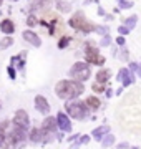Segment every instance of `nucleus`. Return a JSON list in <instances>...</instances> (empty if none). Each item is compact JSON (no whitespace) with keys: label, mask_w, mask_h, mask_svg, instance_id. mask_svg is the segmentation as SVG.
<instances>
[{"label":"nucleus","mask_w":141,"mask_h":149,"mask_svg":"<svg viewBox=\"0 0 141 149\" xmlns=\"http://www.w3.org/2000/svg\"><path fill=\"white\" fill-rule=\"evenodd\" d=\"M113 141H114V136H113V134H108V133H106V136H105V138H101L103 146H111V144H113Z\"/></svg>","instance_id":"17"},{"label":"nucleus","mask_w":141,"mask_h":149,"mask_svg":"<svg viewBox=\"0 0 141 149\" xmlns=\"http://www.w3.org/2000/svg\"><path fill=\"white\" fill-rule=\"evenodd\" d=\"M116 43H118V45H125V38L118 37V38H116Z\"/></svg>","instance_id":"27"},{"label":"nucleus","mask_w":141,"mask_h":149,"mask_svg":"<svg viewBox=\"0 0 141 149\" xmlns=\"http://www.w3.org/2000/svg\"><path fill=\"white\" fill-rule=\"evenodd\" d=\"M13 43V40H12V37H5V38H2V42H0V48H8Z\"/></svg>","instance_id":"18"},{"label":"nucleus","mask_w":141,"mask_h":149,"mask_svg":"<svg viewBox=\"0 0 141 149\" xmlns=\"http://www.w3.org/2000/svg\"><path fill=\"white\" fill-rule=\"evenodd\" d=\"M57 128H58V126H57V119H55L53 116L45 118V121L42 123V131L47 133V134H53Z\"/></svg>","instance_id":"8"},{"label":"nucleus","mask_w":141,"mask_h":149,"mask_svg":"<svg viewBox=\"0 0 141 149\" xmlns=\"http://www.w3.org/2000/svg\"><path fill=\"white\" fill-rule=\"evenodd\" d=\"M27 23L30 25V27H35V25H37V18H35L33 15H30L28 17V20H27Z\"/></svg>","instance_id":"23"},{"label":"nucleus","mask_w":141,"mask_h":149,"mask_svg":"<svg viewBox=\"0 0 141 149\" xmlns=\"http://www.w3.org/2000/svg\"><path fill=\"white\" fill-rule=\"evenodd\" d=\"M91 88H93V91H96V93H101V91H105L103 83H98V81H96V83H93Z\"/></svg>","instance_id":"20"},{"label":"nucleus","mask_w":141,"mask_h":149,"mask_svg":"<svg viewBox=\"0 0 141 149\" xmlns=\"http://www.w3.org/2000/svg\"><path fill=\"white\" fill-rule=\"evenodd\" d=\"M118 80L121 81V85H123V86H130L131 83H133V76L130 74V70H128V68H121V70H119Z\"/></svg>","instance_id":"11"},{"label":"nucleus","mask_w":141,"mask_h":149,"mask_svg":"<svg viewBox=\"0 0 141 149\" xmlns=\"http://www.w3.org/2000/svg\"><path fill=\"white\" fill-rule=\"evenodd\" d=\"M106 43H110V37H105L103 42H101V45H106Z\"/></svg>","instance_id":"29"},{"label":"nucleus","mask_w":141,"mask_h":149,"mask_svg":"<svg viewBox=\"0 0 141 149\" xmlns=\"http://www.w3.org/2000/svg\"><path fill=\"white\" fill-rule=\"evenodd\" d=\"M2 2H3V0H0V5H2Z\"/></svg>","instance_id":"31"},{"label":"nucleus","mask_w":141,"mask_h":149,"mask_svg":"<svg viewBox=\"0 0 141 149\" xmlns=\"http://www.w3.org/2000/svg\"><path fill=\"white\" fill-rule=\"evenodd\" d=\"M57 7H58L61 12H70L71 10V5L66 3V2H63V0H58V2H57Z\"/></svg>","instance_id":"16"},{"label":"nucleus","mask_w":141,"mask_h":149,"mask_svg":"<svg viewBox=\"0 0 141 149\" xmlns=\"http://www.w3.org/2000/svg\"><path fill=\"white\" fill-rule=\"evenodd\" d=\"M85 88H83L82 81H76V80H61L57 83L55 86V93L61 98V100H75L82 95Z\"/></svg>","instance_id":"1"},{"label":"nucleus","mask_w":141,"mask_h":149,"mask_svg":"<svg viewBox=\"0 0 141 149\" xmlns=\"http://www.w3.org/2000/svg\"><path fill=\"white\" fill-rule=\"evenodd\" d=\"M136 22H138V18L136 17H130V18H126V22H125V27H128L131 30V28L136 25Z\"/></svg>","instance_id":"19"},{"label":"nucleus","mask_w":141,"mask_h":149,"mask_svg":"<svg viewBox=\"0 0 141 149\" xmlns=\"http://www.w3.org/2000/svg\"><path fill=\"white\" fill-rule=\"evenodd\" d=\"M7 71H8V76H10L12 80H13V78L17 76V71L13 70V66H8V70H7Z\"/></svg>","instance_id":"24"},{"label":"nucleus","mask_w":141,"mask_h":149,"mask_svg":"<svg viewBox=\"0 0 141 149\" xmlns=\"http://www.w3.org/2000/svg\"><path fill=\"white\" fill-rule=\"evenodd\" d=\"M90 74H91L90 66H88V63H83V61H76L70 68V76L76 81H82V83L90 78Z\"/></svg>","instance_id":"3"},{"label":"nucleus","mask_w":141,"mask_h":149,"mask_svg":"<svg viewBox=\"0 0 141 149\" xmlns=\"http://www.w3.org/2000/svg\"><path fill=\"white\" fill-rule=\"evenodd\" d=\"M0 30L5 33V35H10V33L15 32V25H13V22H12V20H8V18H7V20L0 22Z\"/></svg>","instance_id":"12"},{"label":"nucleus","mask_w":141,"mask_h":149,"mask_svg":"<svg viewBox=\"0 0 141 149\" xmlns=\"http://www.w3.org/2000/svg\"><path fill=\"white\" fill-rule=\"evenodd\" d=\"M110 80V70H100L96 73V81L98 83H106Z\"/></svg>","instance_id":"13"},{"label":"nucleus","mask_w":141,"mask_h":149,"mask_svg":"<svg viewBox=\"0 0 141 149\" xmlns=\"http://www.w3.org/2000/svg\"><path fill=\"white\" fill-rule=\"evenodd\" d=\"M70 27L71 28H75V30H78V32H83V33H88V32H91L93 25L90 23V22H87V18H85V15H83L82 12H78V13H75V15L70 18Z\"/></svg>","instance_id":"4"},{"label":"nucleus","mask_w":141,"mask_h":149,"mask_svg":"<svg viewBox=\"0 0 141 149\" xmlns=\"http://www.w3.org/2000/svg\"><path fill=\"white\" fill-rule=\"evenodd\" d=\"M138 74L141 76V65H140V68H138Z\"/></svg>","instance_id":"30"},{"label":"nucleus","mask_w":141,"mask_h":149,"mask_svg":"<svg viewBox=\"0 0 141 149\" xmlns=\"http://www.w3.org/2000/svg\"><path fill=\"white\" fill-rule=\"evenodd\" d=\"M131 7V2H123L121 0V8H130Z\"/></svg>","instance_id":"26"},{"label":"nucleus","mask_w":141,"mask_h":149,"mask_svg":"<svg viewBox=\"0 0 141 149\" xmlns=\"http://www.w3.org/2000/svg\"><path fill=\"white\" fill-rule=\"evenodd\" d=\"M57 126H58L61 131H71V121L70 118L66 116L65 113H58V116H57Z\"/></svg>","instance_id":"7"},{"label":"nucleus","mask_w":141,"mask_h":149,"mask_svg":"<svg viewBox=\"0 0 141 149\" xmlns=\"http://www.w3.org/2000/svg\"><path fill=\"white\" fill-rule=\"evenodd\" d=\"M66 111L75 119H87L88 118V104L82 101H70L65 104Z\"/></svg>","instance_id":"2"},{"label":"nucleus","mask_w":141,"mask_h":149,"mask_svg":"<svg viewBox=\"0 0 141 149\" xmlns=\"http://www.w3.org/2000/svg\"><path fill=\"white\" fill-rule=\"evenodd\" d=\"M118 32L121 33V35H126V33L130 32V28H128V27H125V25H121V27L118 28Z\"/></svg>","instance_id":"25"},{"label":"nucleus","mask_w":141,"mask_h":149,"mask_svg":"<svg viewBox=\"0 0 141 149\" xmlns=\"http://www.w3.org/2000/svg\"><path fill=\"white\" fill-rule=\"evenodd\" d=\"M35 108H37V111L42 113V114H48L50 113V104L47 103V100H45L42 95H38L37 98H35Z\"/></svg>","instance_id":"9"},{"label":"nucleus","mask_w":141,"mask_h":149,"mask_svg":"<svg viewBox=\"0 0 141 149\" xmlns=\"http://www.w3.org/2000/svg\"><path fill=\"white\" fill-rule=\"evenodd\" d=\"M85 60H87L88 63H93V65H103L105 63V58L98 53L96 48H93V47L87 48V52H85Z\"/></svg>","instance_id":"5"},{"label":"nucleus","mask_w":141,"mask_h":149,"mask_svg":"<svg viewBox=\"0 0 141 149\" xmlns=\"http://www.w3.org/2000/svg\"><path fill=\"white\" fill-rule=\"evenodd\" d=\"M23 40L28 42L30 45H33V47H40V45H42V40L38 38V35L30 32V30H25V32H23Z\"/></svg>","instance_id":"10"},{"label":"nucleus","mask_w":141,"mask_h":149,"mask_svg":"<svg viewBox=\"0 0 141 149\" xmlns=\"http://www.w3.org/2000/svg\"><path fill=\"white\" fill-rule=\"evenodd\" d=\"M13 124L20 126V128H25L28 129V124H30V119H28V114L23 109H18L13 116Z\"/></svg>","instance_id":"6"},{"label":"nucleus","mask_w":141,"mask_h":149,"mask_svg":"<svg viewBox=\"0 0 141 149\" xmlns=\"http://www.w3.org/2000/svg\"><path fill=\"white\" fill-rule=\"evenodd\" d=\"M130 70H131V71H136V70H138V65L131 63V65H130Z\"/></svg>","instance_id":"28"},{"label":"nucleus","mask_w":141,"mask_h":149,"mask_svg":"<svg viewBox=\"0 0 141 149\" xmlns=\"http://www.w3.org/2000/svg\"><path fill=\"white\" fill-rule=\"evenodd\" d=\"M88 141H90V136H87V134H83V136H80V138H78V143H76L75 146H78V144H87Z\"/></svg>","instance_id":"21"},{"label":"nucleus","mask_w":141,"mask_h":149,"mask_svg":"<svg viewBox=\"0 0 141 149\" xmlns=\"http://www.w3.org/2000/svg\"><path fill=\"white\" fill-rule=\"evenodd\" d=\"M110 131L108 126H101V128H96L95 131H93V136H95V139H98V141H101V138H103L105 134Z\"/></svg>","instance_id":"14"},{"label":"nucleus","mask_w":141,"mask_h":149,"mask_svg":"<svg viewBox=\"0 0 141 149\" xmlns=\"http://www.w3.org/2000/svg\"><path fill=\"white\" fill-rule=\"evenodd\" d=\"M68 43H70V38H68V37H63L61 40H60V43H58V48H65Z\"/></svg>","instance_id":"22"},{"label":"nucleus","mask_w":141,"mask_h":149,"mask_svg":"<svg viewBox=\"0 0 141 149\" xmlns=\"http://www.w3.org/2000/svg\"><path fill=\"white\" fill-rule=\"evenodd\" d=\"M87 104H88V108H91V109H98L101 103H100V100H98L96 96H90L87 100Z\"/></svg>","instance_id":"15"}]
</instances>
